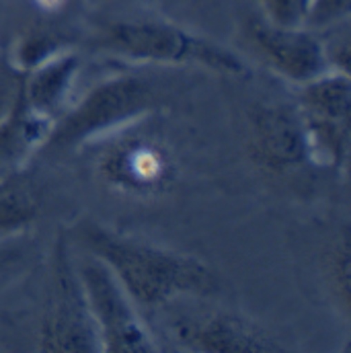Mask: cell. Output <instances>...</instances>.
I'll list each match as a JSON object with an SVG mask.
<instances>
[{
    "mask_svg": "<svg viewBox=\"0 0 351 353\" xmlns=\"http://www.w3.org/2000/svg\"><path fill=\"white\" fill-rule=\"evenodd\" d=\"M79 243L115 275L138 308H161L177 298L218 294L220 277L197 255L159 247L101 222L87 220L77 230Z\"/></svg>",
    "mask_w": 351,
    "mask_h": 353,
    "instance_id": "obj_1",
    "label": "cell"
},
{
    "mask_svg": "<svg viewBox=\"0 0 351 353\" xmlns=\"http://www.w3.org/2000/svg\"><path fill=\"white\" fill-rule=\"evenodd\" d=\"M97 48L136 64L201 66L224 77H247V62L232 50L165 19H128L105 25Z\"/></svg>",
    "mask_w": 351,
    "mask_h": 353,
    "instance_id": "obj_2",
    "label": "cell"
},
{
    "mask_svg": "<svg viewBox=\"0 0 351 353\" xmlns=\"http://www.w3.org/2000/svg\"><path fill=\"white\" fill-rule=\"evenodd\" d=\"M159 109V92L150 81L134 74H115L90 87L68 111L56 119L46 146L83 148L152 117Z\"/></svg>",
    "mask_w": 351,
    "mask_h": 353,
    "instance_id": "obj_3",
    "label": "cell"
},
{
    "mask_svg": "<svg viewBox=\"0 0 351 353\" xmlns=\"http://www.w3.org/2000/svg\"><path fill=\"white\" fill-rule=\"evenodd\" d=\"M146 119L97 142L94 173L111 193L154 199L175 187L179 179L175 152L159 132L146 128Z\"/></svg>",
    "mask_w": 351,
    "mask_h": 353,
    "instance_id": "obj_4",
    "label": "cell"
},
{
    "mask_svg": "<svg viewBox=\"0 0 351 353\" xmlns=\"http://www.w3.org/2000/svg\"><path fill=\"white\" fill-rule=\"evenodd\" d=\"M74 267L87 300L90 319L101 341V352H161L136 302L128 296V292L107 269V265H103L94 257H85Z\"/></svg>",
    "mask_w": 351,
    "mask_h": 353,
    "instance_id": "obj_5",
    "label": "cell"
},
{
    "mask_svg": "<svg viewBox=\"0 0 351 353\" xmlns=\"http://www.w3.org/2000/svg\"><path fill=\"white\" fill-rule=\"evenodd\" d=\"M37 350L56 353L101 352V341L64 239L58 241L54 255V285L39 321Z\"/></svg>",
    "mask_w": 351,
    "mask_h": 353,
    "instance_id": "obj_6",
    "label": "cell"
},
{
    "mask_svg": "<svg viewBox=\"0 0 351 353\" xmlns=\"http://www.w3.org/2000/svg\"><path fill=\"white\" fill-rule=\"evenodd\" d=\"M251 161L267 173H290L308 163L302 111L294 103H259L247 121Z\"/></svg>",
    "mask_w": 351,
    "mask_h": 353,
    "instance_id": "obj_7",
    "label": "cell"
},
{
    "mask_svg": "<svg viewBox=\"0 0 351 353\" xmlns=\"http://www.w3.org/2000/svg\"><path fill=\"white\" fill-rule=\"evenodd\" d=\"M245 39L265 66L288 83L304 85L329 70L319 33L306 27H277L255 17L245 25Z\"/></svg>",
    "mask_w": 351,
    "mask_h": 353,
    "instance_id": "obj_8",
    "label": "cell"
},
{
    "mask_svg": "<svg viewBox=\"0 0 351 353\" xmlns=\"http://www.w3.org/2000/svg\"><path fill=\"white\" fill-rule=\"evenodd\" d=\"M177 341L197 353H273L283 347L263 327L237 312H212L177 325Z\"/></svg>",
    "mask_w": 351,
    "mask_h": 353,
    "instance_id": "obj_9",
    "label": "cell"
},
{
    "mask_svg": "<svg viewBox=\"0 0 351 353\" xmlns=\"http://www.w3.org/2000/svg\"><path fill=\"white\" fill-rule=\"evenodd\" d=\"M81 64V56L68 48L25 74L19 87L27 105L37 115L56 123L74 101Z\"/></svg>",
    "mask_w": 351,
    "mask_h": 353,
    "instance_id": "obj_10",
    "label": "cell"
},
{
    "mask_svg": "<svg viewBox=\"0 0 351 353\" xmlns=\"http://www.w3.org/2000/svg\"><path fill=\"white\" fill-rule=\"evenodd\" d=\"M54 121L37 115L17 88L10 107L0 117V176L27 169L37 150L48 144Z\"/></svg>",
    "mask_w": 351,
    "mask_h": 353,
    "instance_id": "obj_11",
    "label": "cell"
},
{
    "mask_svg": "<svg viewBox=\"0 0 351 353\" xmlns=\"http://www.w3.org/2000/svg\"><path fill=\"white\" fill-rule=\"evenodd\" d=\"M302 111V109H300ZM308 163L337 175H348L351 157V121L302 111Z\"/></svg>",
    "mask_w": 351,
    "mask_h": 353,
    "instance_id": "obj_12",
    "label": "cell"
},
{
    "mask_svg": "<svg viewBox=\"0 0 351 353\" xmlns=\"http://www.w3.org/2000/svg\"><path fill=\"white\" fill-rule=\"evenodd\" d=\"M41 197L27 169L0 176V236L27 230L39 216Z\"/></svg>",
    "mask_w": 351,
    "mask_h": 353,
    "instance_id": "obj_13",
    "label": "cell"
},
{
    "mask_svg": "<svg viewBox=\"0 0 351 353\" xmlns=\"http://www.w3.org/2000/svg\"><path fill=\"white\" fill-rule=\"evenodd\" d=\"M298 107L312 115L351 121V77L345 72L327 70L300 85Z\"/></svg>",
    "mask_w": 351,
    "mask_h": 353,
    "instance_id": "obj_14",
    "label": "cell"
},
{
    "mask_svg": "<svg viewBox=\"0 0 351 353\" xmlns=\"http://www.w3.org/2000/svg\"><path fill=\"white\" fill-rule=\"evenodd\" d=\"M64 50H68V43L60 33L43 27H31L12 41L8 50V64L14 72L25 77Z\"/></svg>",
    "mask_w": 351,
    "mask_h": 353,
    "instance_id": "obj_15",
    "label": "cell"
},
{
    "mask_svg": "<svg viewBox=\"0 0 351 353\" xmlns=\"http://www.w3.org/2000/svg\"><path fill=\"white\" fill-rule=\"evenodd\" d=\"M350 230L343 228L325 259V277L333 300L341 308L343 316H350Z\"/></svg>",
    "mask_w": 351,
    "mask_h": 353,
    "instance_id": "obj_16",
    "label": "cell"
},
{
    "mask_svg": "<svg viewBox=\"0 0 351 353\" xmlns=\"http://www.w3.org/2000/svg\"><path fill=\"white\" fill-rule=\"evenodd\" d=\"M321 43H323V54L327 60L329 70L345 72L350 74V60H351V35H350V21L335 25L327 31L319 33Z\"/></svg>",
    "mask_w": 351,
    "mask_h": 353,
    "instance_id": "obj_17",
    "label": "cell"
},
{
    "mask_svg": "<svg viewBox=\"0 0 351 353\" xmlns=\"http://www.w3.org/2000/svg\"><path fill=\"white\" fill-rule=\"evenodd\" d=\"M261 17L277 27H306L310 0H259Z\"/></svg>",
    "mask_w": 351,
    "mask_h": 353,
    "instance_id": "obj_18",
    "label": "cell"
},
{
    "mask_svg": "<svg viewBox=\"0 0 351 353\" xmlns=\"http://www.w3.org/2000/svg\"><path fill=\"white\" fill-rule=\"evenodd\" d=\"M351 14V0H310L306 29L321 33L335 25L348 23Z\"/></svg>",
    "mask_w": 351,
    "mask_h": 353,
    "instance_id": "obj_19",
    "label": "cell"
},
{
    "mask_svg": "<svg viewBox=\"0 0 351 353\" xmlns=\"http://www.w3.org/2000/svg\"><path fill=\"white\" fill-rule=\"evenodd\" d=\"M33 2H35L37 8H41V10H46V12H56V10H60L68 0H33Z\"/></svg>",
    "mask_w": 351,
    "mask_h": 353,
    "instance_id": "obj_20",
    "label": "cell"
}]
</instances>
